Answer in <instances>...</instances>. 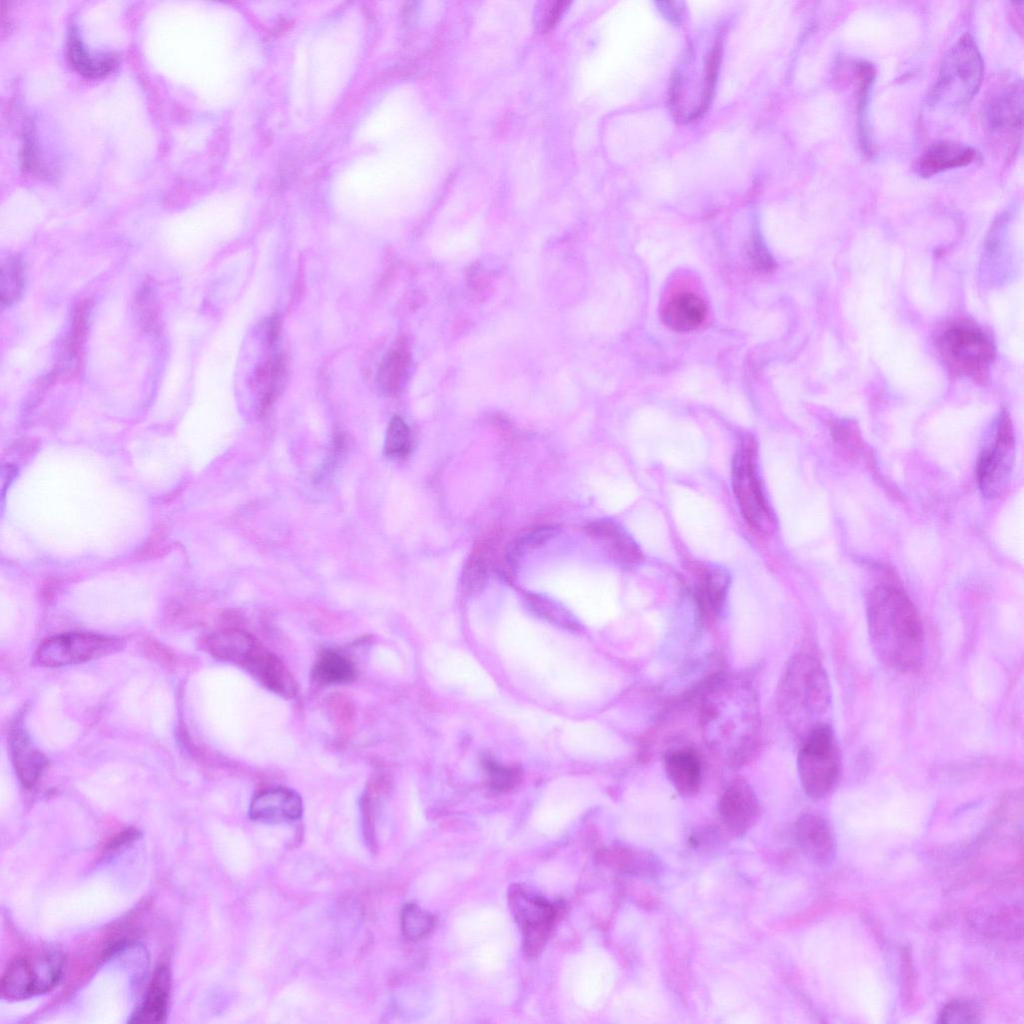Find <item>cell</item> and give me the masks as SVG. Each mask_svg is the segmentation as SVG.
Wrapping results in <instances>:
<instances>
[{"mask_svg":"<svg viewBox=\"0 0 1024 1024\" xmlns=\"http://www.w3.org/2000/svg\"><path fill=\"white\" fill-rule=\"evenodd\" d=\"M871 646L877 658L900 673L917 672L925 654L919 614L907 594L894 584L876 586L866 602Z\"/></svg>","mask_w":1024,"mask_h":1024,"instance_id":"obj_1","label":"cell"},{"mask_svg":"<svg viewBox=\"0 0 1024 1024\" xmlns=\"http://www.w3.org/2000/svg\"><path fill=\"white\" fill-rule=\"evenodd\" d=\"M701 724L707 743L732 764L746 761L759 741L760 712L753 688L744 681L726 680L705 697Z\"/></svg>","mask_w":1024,"mask_h":1024,"instance_id":"obj_2","label":"cell"},{"mask_svg":"<svg viewBox=\"0 0 1024 1024\" xmlns=\"http://www.w3.org/2000/svg\"><path fill=\"white\" fill-rule=\"evenodd\" d=\"M830 704V683L821 661L803 652L793 656L777 691V707L788 726L804 737L826 723Z\"/></svg>","mask_w":1024,"mask_h":1024,"instance_id":"obj_3","label":"cell"},{"mask_svg":"<svg viewBox=\"0 0 1024 1024\" xmlns=\"http://www.w3.org/2000/svg\"><path fill=\"white\" fill-rule=\"evenodd\" d=\"M207 648L216 658L246 669L272 692L285 698L296 695L297 685L292 674L253 635L239 629L218 631L207 639Z\"/></svg>","mask_w":1024,"mask_h":1024,"instance_id":"obj_4","label":"cell"},{"mask_svg":"<svg viewBox=\"0 0 1024 1024\" xmlns=\"http://www.w3.org/2000/svg\"><path fill=\"white\" fill-rule=\"evenodd\" d=\"M983 73L980 51L974 39L965 34L943 57L929 104L958 107L969 103L980 89Z\"/></svg>","mask_w":1024,"mask_h":1024,"instance_id":"obj_5","label":"cell"},{"mask_svg":"<svg viewBox=\"0 0 1024 1024\" xmlns=\"http://www.w3.org/2000/svg\"><path fill=\"white\" fill-rule=\"evenodd\" d=\"M937 347L953 374L984 379L995 356L989 336L969 320L948 324L938 335Z\"/></svg>","mask_w":1024,"mask_h":1024,"instance_id":"obj_6","label":"cell"},{"mask_svg":"<svg viewBox=\"0 0 1024 1024\" xmlns=\"http://www.w3.org/2000/svg\"><path fill=\"white\" fill-rule=\"evenodd\" d=\"M840 764L838 742L829 724H820L803 737L797 770L809 797L821 798L831 790L838 779Z\"/></svg>","mask_w":1024,"mask_h":1024,"instance_id":"obj_7","label":"cell"},{"mask_svg":"<svg viewBox=\"0 0 1024 1024\" xmlns=\"http://www.w3.org/2000/svg\"><path fill=\"white\" fill-rule=\"evenodd\" d=\"M755 442L750 435L740 438L732 461V485L741 513L751 529L771 533L774 519L755 472Z\"/></svg>","mask_w":1024,"mask_h":1024,"instance_id":"obj_8","label":"cell"},{"mask_svg":"<svg viewBox=\"0 0 1024 1024\" xmlns=\"http://www.w3.org/2000/svg\"><path fill=\"white\" fill-rule=\"evenodd\" d=\"M64 968V957L57 951L19 956L7 966L1 978L2 996L23 1000L46 993L57 985Z\"/></svg>","mask_w":1024,"mask_h":1024,"instance_id":"obj_9","label":"cell"},{"mask_svg":"<svg viewBox=\"0 0 1024 1024\" xmlns=\"http://www.w3.org/2000/svg\"><path fill=\"white\" fill-rule=\"evenodd\" d=\"M1015 459V440L1009 415L1003 411L997 420L993 440L978 461L977 478L982 494L999 497L1010 481Z\"/></svg>","mask_w":1024,"mask_h":1024,"instance_id":"obj_10","label":"cell"},{"mask_svg":"<svg viewBox=\"0 0 1024 1024\" xmlns=\"http://www.w3.org/2000/svg\"><path fill=\"white\" fill-rule=\"evenodd\" d=\"M508 900L522 933L524 951L529 957H535L542 951L551 933L558 910L550 902L519 885L510 888Z\"/></svg>","mask_w":1024,"mask_h":1024,"instance_id":"obj_11","label":"cell"},{"mask_svg":"<svg viewBox=\"0 0 1024 1024\" xmlns=\"http://www.w3.org/2000/svg\"><path fill=\"white\" fill-rule=\"evenodd\" d=\"M118 638L84 633H66L46 639L40 644L35 658L46 667H60L82 663L121 650Z\"/></svg>","mask_w":1024,"mask_h":1024,"instance_id":"obj_12","label":"cell"},{"mask_svg":"<svg viewBox=\"0 0 1024 1024\" xmlns=\"http://www.w3.org/2000/svg\"><path fill=\"white\" fill-rule=\"evenodd\" d=\"M759 809L756 793L743 779L733 780L725 788L719 803L722 821L734 833L746 831L758 816Z\"/></svg>","mask_w":1024,"mask_h":1024,"instance_id":"obj_13","label":"cell"},{"mask_svg":"<svg viewBox=\"0 0 1024 1024\" xmlns=\"http://www.w3.org/2000/svg\"><path fill=\"white\" fill-rule=\"evenodd\" d=\"M985 118L993 134L1008 135L1021 130V83H1010L995 91L985 105Z\"/></svg>","mask_w":1024,"mask_h":1024,"instance_id":"obj_14","label":"cell"},{"mask_svg":"<svg viewBox=\"0 0 1024 1024\" xmlns=\"http://www.w3.org/2000/svg\"><path fill=\"white\" fill-rule=\"evenodd\" d=\"M978 156L975 148L952 140H940L929 145L915 164L916 172L923 177L964 167L973 163Z\"/></svg>","mask_w":1024,"mask_h":1024,"instance_id":"obj_15","label":"cell"},{"mask_svg":"<svg viewBox=\"0 0 1024 1024\" xmlns=\"http://www.w3.org/2000/svg\"><path fill=\"white\" fill-rule=\"evenodd\" d=\"M249 814L254 820H295L302 814V801L300 796L289 788H271L254 797Z\"/></svg>","mask_w":1024,"mask_h":1024,"instance_id":"obj_16","label":"cell"},{"mask_svg":"<svg viewBox=\"0 0 1024 1024\" xmlns=\"http://www.w3.org/2000/svg\"><path fill=\"white\" fill-rule=\"evenodd\" d=\"M796 838L803 853L811 860L824 862L834 851V839L827 822L815 813H805L796 822Z\"/></svg>","mask_w":1024,"mask_h":1024,"instance_id":"obj_17","label":"cell"},{"mask_svg":"<svg viewBox=\"0 0 1024 1024\" xmlns=\"http://www.w3.org/2000/svg\"><path fill=\"white\" fill-rule=\"evenodd\" d=\"M668 780L684 796L696 794L702 782V764L698 754L689 748L669 752L664 761Z\"/></svg>","mask_w":1024,"mask_h":1024,"instance_id":"obj_18","label":"cell"},{"mask_svg":"<svg viewBox=\"0 0 1024 1024\" xmlns=\"http://www.w3.org/2000/svg\"><path fill=\"white\" fill-rule=\"evenodd\" d=\"M169 993L170 972L166 965L161 964L154 971L143 1003L128 1022H163L167 1016Z\"/></svg>","mask_w":1024,"mask_h":1024,"instance_id":"obj_19","label":"cell"},{"mask_svg":"<svg viewBox=\"0 0 1024 1024\" xmlns=\"http://www.w3.org/2000/svg\"><path fill=\"white\" fill-rule=\"evenodd\" d=\"M706 306L691 292L673 295L662 311L664 323L674 331L688 332L697 328L704 320Z\"/></svg>","mask_w":1024,"mask_h":1024,"instance_id":"obj_20","label":"cell"},{"mask_svg":"<svg viewBox=\"0 0 1024 1024\" xmlns=\"http://www.w3.org/2000/svg\"><path fill=\"white\" fill-rule=\"evenodd\" d=\"M10 744L18 778L25 787H33L47 764L46 757L32 747L20 725H16L12 730Z\"/></svg>","mask_w":1024,"mask_h":1024,"instance_id":"obj_21","label":"cell"},{"mask_svg":"<svg viewBox=\"0 0 1024 1024\" xmlns=\"http://www.w3.org/2000/svg\"><path fill=\"white\" fill-rule=\"evenodd\" d=\"M586 531L604 542L611 557L622 564H635L642 558L635 541L611 521L592 522L586 526Z\"/></svg>","mask_w":1024,"mask_h":1024,"instance_id":"obj_22","label":"cell"},{"mask_svg":"<svg viewBox=\"0 0 1024 1024\" xmlns=\"http://www.w3.org/2000/svg\"><path fill=\"white\" fill-rule=\"evenodd\" d=\"M695 596L701 613L715 616L724 601L729 585L728 574L719 568H698Z\"/></svg>","mask_w":1024,"mask_h":1024,"instance_id":"obj_23","label":"cell"},{"mask_svg":"<svg viewBox=\"0 0 1024 1024\" xmlns=\"http://www.w3.org/2000/svg\"><path fill=\"white\" fill-rule=\"evenodd\" d=\"M67 54L72 66L79 73L91 78L104 76L117 65L112 55H91L74 32H70L68 38Z\"/></svg>","mask_w":1024,"mask_h":1024,"instance_id":"obj_24","label":"cell"},{"mask_svg":"<svg viewBox=\"0 0 1024 1024\" xmlns=\"http://www.w3.org/2000/svg\"><path fill=\"white\" fill-rule=\"evenodd\" d=\"M90 309L89 301H82L75 308L70 334L61 358L62 373H74L79 367Z\"/></svg>","mask_w":1024,"mask_h":1024,"instance_id":"obj_25","label":"cell"},{"mask_svg":"<svg viewBox=\"0 0 1024 1024\" xmlns=\"http://www.w3.org/2000/svg\"><path fill=\"white\" fill-rule=\"evenodd\" d=\"M409 355L403 348H395L382 360L378 373L379 389L387 395H395L404 384L409 368Z\"/></svg>","mask_w":1024,"mask_h":1024,"instance_id":"obj_26","label":"cell"},{"mask_svg":"<svg viewBox=\"0 0 1024 1024\" xmlns=\"http://www.w3.org/2000/svg\"><path fill=\"white\" fill-rule=\"evenodd\" d=\"M856 67L860 82L858 103V130L860 145L866 155H872L874 153V150L873 144L871 143L869 136L867 108L869 100V91L871 84L874 80L875 72L873 66L870 63L860 62L856 64Z\"/></svg>","mask_w":1024,"mask_h":1024,"instance_id":"obj_27","label":"cell"},{"mask_svg":"<svg viewBox=\"0 0 1024 1024\" xmlns=\"http://www.w3.org/2000/svg\"><path fill=\"white\" fill-rule=\"evenodd\" d=\"M354 674L355 670L351 661L334 651L325 652L314 668L317 680L327 684L349 682L353 679Z\"/></svg>","mask_w":1024,"mask_h":1024,"instance_id":"obj_28","label":"cell"},{"mask_svg":"<svg viewBox=\"0 0 1024 1024\" xmlns=\"http://www.w3.org/2000/svg\"><path fill=\"white\" fill-rule=\"evenodd\" d=\"M25 285V269L23 262L16 256L8 257L1 264L0 294L5 305L18 301Z\"/></svg>","mask_w":1024,"mask_h":1024,"instance_id":"obj_29","label":"cell"},{"mask_svg":"<svg viewBox=\"0 0 1024 1024\" xmlns=\"http://www.w3.org/2000/svg\"><path fill=\"white\" fill-rule=\"evenodd\" d=\"M491 544L482 543L467 560L462 574L463 586L469 591L480 589L487 579Z\"/></svg>","mask_w":1024,"mask_h":1024,"instance_id":"obj_30","label":"cell"},{"mask_svg":"<svg viewBox=\"0 0 1024 1024\" xmlns=\"http://www.w3.org/2000/svg\"><path fill=\"white\" fill-rule=\"evenodd\" d=\"M412 447L411 432L406 422L399 416H394L387 427L384 451L391 458L401 459L406 457Z\"/></svg>","mask_w":1024,"mask_h":1024,"instance_id":"obj_31","label":"cell"},{"mask_svg":"<svg viewBox=\"0 0 1024 1024\" xmlns=\"http://www.w3.org/2000/svg\"><path fill=\"white\" fill-rule=\"evenodd\" d=\"M404 935L411 940H418L427 935L434 926V918L416 904H407L401 915Z\"/></svg>","mask_w":1024,"mask_h":1024,"instance_id":"obj_32","label":"cell"},{"mask_svg":"<svg viewBox=\"0 0 1024 1024\" xmlns=\"http://www.w3.org/2000/svg\"><path fill=\"white\" fill-rule=\"evenodd\" d=\"M555 534V528L551 526H540L533 528L519 536L509 547L506 553V560L512 568L518 558L526 551L537 548L547 542Z\"/></svg>","mask_w":1024,"mask_h":1024,"instance_id":"obj_33","label":"cell"},{"mask_svg":"<svg viewBox=\"0 0 1024 1024\" xmlns=\"http://www.w3.org/2000/svg\"><path fill=\"white\" fill-rule=\"evenodd\" d=\"M940 1022L945 1024H967L979 1021L976 1007L963 1000L946 1004L940 1013Z\"/></svg>","mask_w":1024,"mask_h":1024,"instance_id":"obj_34","label":"cell"},{"mask_svg":"<svg viewBox=\"0 0 1024 1024\" xmlns=\"http://www.w3.org/2000/svg\"><path fill=\"white\" fill-rule=\"evenodd\" d=\"M135 310L140 324L145 329L152 328L157 318V306L150 285H144L138 291L135 299Z\"/></svg>","mask_w":1024,"mask_h":1024,"instance_id":"obj_35","label":"cell"},{"mask_svg":"<svg viewBox=\"0 0 1024 1024\" xmlns=\"http://www.w3.org/2000/svg\"><path fill=\"white\" fill-rule=\"evenodd\" d=\"M138 831L126 829L111 839L105 847L107 851H115L126 846L138 838Z\"/></svg>","mask_w":1024,"mask_h":1024,"instance_id":"obj_36","label":"cell"},{"mask_svg":"<svg viewBox=\"0 0 1024 1024\" xmlns=\"http://www.w3.org/2000/svg\"><path fill=\"white\" fill-rule=\"evenodd\" d=\"M658 4L660 6V10L667 17H669L670 19H673L674 21H678L679 18L681 17V9H679L677 7L675 8L673 6L674 5L673 2H660Z\"/></svg>","mask_w":1024,"mask_h":1024,"instance_id":"obj_37","label":"cell"}]
</instances>
